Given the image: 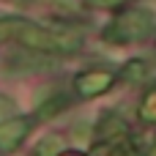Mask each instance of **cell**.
<instances>
[{"label":"cell","instance_id":"cell-1","mask_svg":"<svg viewBox=\"0 0 156 156\" xmlns=\"http://www.w3.org/2000/svg\"><path fill=\"white\" fill-rule=\"evenodd\" d=\"M8 36L16 38L25 49L47 52V55L77 52L82 47V38L74 33H55L49 27H41L36 22H25V19H8Z\"/></svg>","mask_w":156,"mask_h":156},{"label":"cell","instance_id":"cell-2","mask_svg":"<svg viewBox=\"0 0 156 156\" xmlns=\"http://www.w3.org/2000/svg\"><path fill=\"white\" fill-rule=\"evenodd\" d=\"M154 30H156V16L148 8H129L123 14H118L104 27V41L134 44V41H145L148 36H154Z\"/></svg>","mask_w":156,"mask_h":156},{"label":"cell","instance_id":"cell-3","mask_svg":"<svg viewBox=\"0 0 156 156\" xmlns=\"http://www.w3.org/2000/svg\"><path fill=\"white\" fill-rule=\"evenodd\" d=\"M115 74L110 71V69H88V71H80L77 77H74V90H77V96H82V99H93V96H101V93H107L112 85H115Z\"/></svg>","mask_w":156,"mask_h":156},{"label":"cell","instance_id":"cell-4","mask_svg":"<svg viewBox=\"0 0 156 156\" xmlns=\"http://www.w3.org/2000/svg\"><path fill=\"white\" fill-rule=\"evenodd\" d=\"M33 129L30 118H3L0 121V151H14Z\"/></svg>","mask_w":156,"mask_h":156},{"label":"cell","instance_id":"cell-5","mask_svg":"<svg viewBox=\"0 0 156 156\" xmlns=\"http://www.w3.org/2000/svg\"><path fill=\"white\" fill-rule=\"evenodd\" d=\"M47 66H52V60L47 58V52H38V55L14 52V55H8L5 63H3L5 71H16V74H22V71H41V69H47Z\"/></svg>","mask_w":156,"mask_h":156},{"label":"cell","instance_id":"cell-6","mask_svg":"<svg viewBox=\"0 0 156 156\" xmlns=\"http://www.w3.org/2000/svg\"><path fill=\"white\" fill-rule=\"evenodd\" d=\"M96 134H99V140H104V143H110V137H112V143H115V137H123V134H126V126H123V121H121L118 115H101V123L96 126Z\"/></svg>","mask_w":156,"mask_h":156},{"label":"cell","instance_id":"cell-7","mask_svg":"<svg viewBox=\"0 0 156 156\" xmlns=\"http://www.w3.org/2000/svg\"><path fill=\"white\" fill-rule=\"evenodd\" d=\"M63 151V137L60 134H47L33 151H30V156H55Z\"/></svg>","mask_w":156,"mask_h":156},{"label":"cell","instance_id":"cell-8","mask_svg":"<svg viewBox=\"0 0 156 156\" xmlns=\"http://www.w3.org/2000/svg\"><path fill=\"white\" fill-rule=\"evenodd\" d=\"M137 118H140L143 123H156V88H151V90L143 96V101H140V107H137Z\"/></svg>","mask_w":156,"mask_h":156},{"label":"cell","instance_id":"cell-9","mask_svg":"<svg viewBox=\"0 0 156 156\" xmlns=\"http://www.w3.org/2000/svg\"><path fill=\"white\" fill-rule=\"evenodd\" d=\"M69 107V96L66 93H55L49 101H44L41 107H38V118H52V115H58L60 110H66Z\"/></svg>","mask_w":156,"mask_h":156},{"label":"cell","instance_id":"cell-10","mask_svg":"<svg viewBox=\"0 0 156 156\" xmlns=\"http://www.w3.org/2000/svg\"><path fill=\"white\" fill-rule=\"evenodd\" d=\"M145 74H148V63H145V60H140V58L129 60V63L121 69V77H123V80H129V82H140Z\"/></svg>","mask_w":156,"mask_h":156},{"label":"cell","instance_id":"cell-11","mask_svg":"<svg viewBox=\"0 0 156 156\" xmlns=\"http://www.w3.org/2000/svg\"><path fill=\"white\" fill-rule=\"evenodd\" d=\"M90 8H115V5H121V3H126V0H85Z\"/></svg>","mask_w":156,"mask_h":156},{"label":"cell","instance_id":"cell-12","mask_svg":"<svg viewBox=\"0 0 156 156\" xmlns=\"http://www.w3.org/2000/svg\"><path fill=\"white\" fill-rule=\"evenodd\" d=\"M11 112H14V101H11L8 96L0 93V121H3L5 115H11Z\"/></svg>","mask_w":156,"mask_h":156},{"label":"cell","instance_id":"cell-13","mask_svg":"<svg viewBox=\"0 0 156 156\" xmlns=\"http://www.w3.org/2000/svg\"><path fill=\"white\" fill-rule=\"evenodd\" d=\"M5 36H8V19L0 22V38H5Z\"/></svg>","mask_w":156,"mask_h":156},{"label":"cell","instance_id":"cell-14","mask_svg":"<svg viewBox=\"0 0 156 156\" xmlns=\"http://www.w3.org/2000/svg\"><path fill=\"white\" fill-rule=\"evenodd\" d=\"M145 156H156V137H154V143H151V148H148V154Z\"/></svg>","mask_w":156,"mask_h":156},{"label":"cell","instance_id":"cell-15","mask_svg":"<svg viewBox=\"0 0 156 156\" xmlns=\"http://www.w3.org/2000/svg\"><path fill=\"white\" fill-rule=\"evenodd\" d=\"M69 156H82V154H69Z\"/></svg>","mask_w":156,"mask_h":156}]
</instances>
